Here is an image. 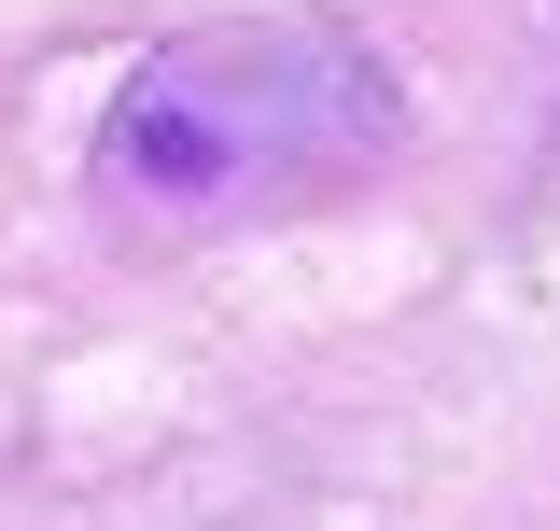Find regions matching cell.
<instances>
[{"mask_svg":"<svg viewBox=\"0 0 560 531\" xmlns=\"http://www.w3.org/2000/svg\"><path fill=\"white\" fill-rule=\"evenodd\" d=\"M364 140H378V70L337 28H197L127 70L98 127V197L127 224H224L350 168Z\"/></svg>","mask_w":560,"mask_h":531,"instance_id":"cell-1","label":"cell"}]
</instances>
